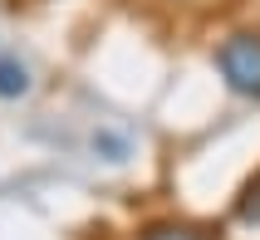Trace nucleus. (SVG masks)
<instances>
[{"label": "nucleus", "mask_w": 260, "mask_h": 240, "mask_svg": "<svg viewBox=\"0 0 260 240\" xmlns=\"http://www.w3.org/2000/svg\"><path fill=\"white\" fill-rule=\"evenodd\" d=\"M236 216H241L246 226H260V182H250V186H246V196H241Z\"/></svg>", "instance_id": "obj_4"}, {"label": "nucleus", "mask_w": 260, "mask_h": 240, "mask_svg": "<svg viewBox=\"0 0 260 240\" xmlns=\"http://www.w3.org/2000/svg\"><path fill=\"white\" fill-rule=\"evenodd\" d=\"M29 93V69L20 64L15 54H0V98H25Z\"/></svg>", "instance_id": "obj_3"}, {"label": "nucleus", "mask_w": 260, "mask_h": 240, "mask_svg": "<svg viewBox=\"0 0 260 240\" xmlns=\"http://www.w3.org/2000/svg\"><path fill=\"white\" fill-rule=\"evenodd\" d=\"M138 240H221L206 221H187V216H167V221H152V226L138 230Z\"/></svg>", "instance_id": "obj_2"}, {"label": "nucleus", "mask_w": 260, "mask_h": 240, "mask_svg": "<svg viewBox=\"0 0 260 240\" xmlns=\"http://www.w3.org/2000/svg\"><path fill=\"white\" fill-rule=\"evenodd\" d=\"M211 64H216L221 84L231 88L236 98L260 103V29H231L216 44Z\"/></svg>", "instance_id": "obj_1"}]
</instances>
